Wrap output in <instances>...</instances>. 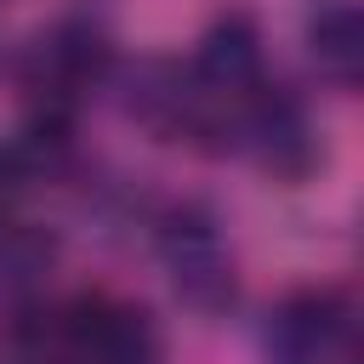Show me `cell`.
<instances>
[{
	"label": "cell",
	"instance_id": "obj_5",
	"mask_svg": "<svg viewBox=\"0 0 364 364\" xmlns=\"http://www.w3.org/2000/svg\"><path fill=\"white\" fill-rule=\"evenodd\" d=\"M17 193H23V171H17V159L0 148V228L11 222V210H17Z\"/></svg>",
	"mask_w": 364,
	"mask_h": 364
},
{
	"label": "cell",
	"instance_id": "obj_2",
	"mask_svg": "<svg viewBox=\"0 0 364 364\" xmlns=\"http://www.w3.org/2000/svg\"><path fill=\"white\" fill-rule=\"evenodd\" d=\"M267 353H273V364H364L353 301H347L341 290L290 296V301L273 313Z\"/></svg>",
	"mask_w": 364,
	"mask_h": 364
},
{
	"label": "cell",
	"instance_id": "obj_3",
	"mask_svg": "<svg viewBox=\"0 0 364 364\" xmlns=\"http://www.w3.org/2000/svg\"><path fill=\"white\" fill-rule=\"evenodd\" d=\"M97 68H102L97 34H85V28H57V34H46V40L34 46V57H28V91H34L46 108H74V102L91 91Z\"/></svg>",
	"mask_w": 364,
	"mask_h": 364
},
{
	"label": "cell",
	"instance_id": "obj_1",
	"mask_svg": "<svg viewBox=\"0 0 364 364\" xmlns=\"http://www.w3.org/2000/svg\"><path fill=\"white\" fill-rule=\"evenodd\" d=\"M17 364H159V341L131 301L68 296L23 330Z\"/></svg>",
	"mask_w": 364,
	"mask_h": 364
},
{
	"label": "cell",
	"instance_id": "obj_4",
	"mask_svg": "<svg viewBox=\"0 0 364 364\" xmlns=\"http://www.w3.org/2000/svg\"><path fill=\"white\" fill-rule=\"evenodd\" d=\"M313 57L324 74H336L341 85L358 80V11L341 0V6H324L313 17Z\"/></svg>",
	"mask_w": 364,
	"mask_h": 364
}]
</instances>
